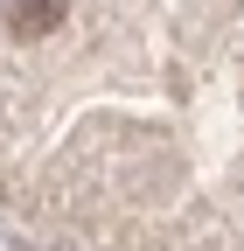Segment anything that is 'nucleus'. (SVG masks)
I'll return each instance as SVG.
<instances>
[{"label": "nucleus", "instance_id": "obj_1", "mask_svg": "<svg viewBox=\"0 0 244 251\" xmlns=\"http://www.w3.org/2000/svg\"><path fill=\"white\" fill-rule=\"evenodd\" d=\"M70 21V0H7V28L28 42V35H56Z\"/></svg>", "mask_w": 244, "mask_h": 251}]
</instances>
